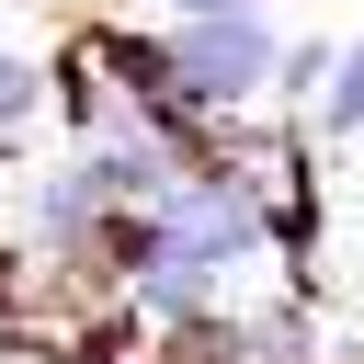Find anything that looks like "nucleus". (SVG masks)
I'll return each instance as SVG.
<instances>
[{
	"label": "nucleus",
	"instance_id": "5",
	"mask_svg": "<svg viewBox=\"0 0 364 364\" xmlns=\"http://www.w3.org/2000/svg\"><path fill=\"white\" fill-rule=\"evenodd\" d=\"M182 11H193V23H216V11H239V0H182Z\"/></svg>",
	"mask_w": 364,
	"mask_h": 364
},
{
	"label": "nucleus",
	"instance_id": "2",
	"mask_svg": "<svg viewBox=\"0 0 364 364\" xmlns=\"http://www.w3.org/2000/svg\"><path fill=\"white\" fill-rule=\"evenodd\" d=\"M182 68H193V91L239 102V91L273 68V34H262V11H216V23H182Z\"/></svg>",
	"mask_w": 364,
	"mask_h": 364
},
{
	"label": "nucleus",
	"instance_id": "3",
	"mask_svg": "<svg viewBox=\"0 0 364 364\" xmlns=\"http://www.w3.org/2000/svg\"><path fill=\"white\" fill-rule=\"evenodd\" d=\"M330 125H341V136H353V125H364V46H353V57H341V91H330Z\"/></svg>",
	"mask_w": 364,
	"mask_h": 364
},
{
	"label": "nucleus",
	"instance_id": "1",
	"mask_svg": "<svg viewBox=\"0 0 364 364\" xmlns=\"http://www.w3.org/2000/svg\"><path fill=\"white\" fill-rule=\"evenodd\" d=\"M159 228H171V262L193 273V262L250 250V239H262V205H250L239 182H182V193H159Z\"/></svg>",
	"mask_w": 364,
	"mask_h": 364
},
{
	"label": "nucleus",
	"instance_id": "4",
	"mask_svg": "<svg viewBox=\"0 0 364 364\" xmlns=\"http://www.w3.org/2000/svg\"><path fill=\"white\" fill-rule=\"evenodd\" d=\"M23 102H34V68H23V57H0V125H11Z\"/></svg>",
	"mask_w": 364,
	"mask_h": 364
}]
</instances>
